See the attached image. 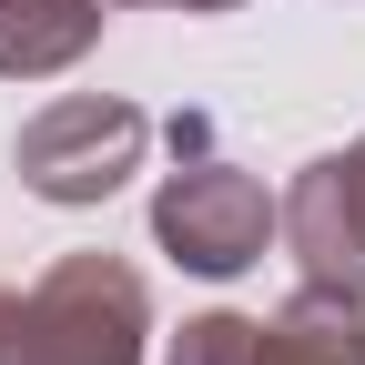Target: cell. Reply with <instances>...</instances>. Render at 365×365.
<instances>
[{"instance_id": "cell-2", "label": "cell", "mask_w": 365, "mask_h": 365, "mask_svg": "<svg viewBox=\"0 0 365 365\" xmlns=\"http://www.w3.org/2000/svg\"><path fill=\"white\" fill-rule=\"evenodd\" d=\"M153 335V284L122 254H61L21 294L11 365H143Z\"/></svg>"}, {"instance_id": "cell-4", "label": "cell", "mask_w": 365, "mask_h": 365, "mask_svg": "<svg viewBox=\"0 0 365 365\" xmlns=\"http://www.w3.org/2000/svg\"><path fill=\"white\" fill-rule=\"evenodd\" d=\"M163 365H365V304L294 284L274 314H193Z\"/></svg>"}, {"instance_id": "cell-7", "label": "cell", "mask_w": 365, "mask_h": 365, "mask_svg": "<svg viewBox=\"0 0 365 365\" xmlns=\"http://www.w3.org/2000/svg\"><path fill=\"white\" fill-rule=\"evenodd\" d=\"M112 11H234V0H112Z\"/></svg>"}, {"instance_id": "cell-5", "label": "cell", "mask_w": 365, "mask_h": 365, "mask_svg": "<svg viewBox=\"0 0 365 365\" xmlns=\"http://www.w3.org/2000/svg\"><path fill=\"white\" fill-rule=\"evenodd\" d=\"M274 234H284V254H294L304 284L365 304V132H355L345 153H314V163L294 173Z\"/></svg>"}, {"instance_id": "cell-6", "label": "cell", "mask_w": 365, "mask_h": 365, "mask_svg": "<svg viewBox=\"0 0 365 365\" xmlns=\"http://www.w3.org/2000/svg\"><path fill=\"white\" fill-rule=\"evenodd\" d=\"M112 0H0V81H51L102 41Z\"/></svg>"}, {"instance_id": "cell-8", "label": "cell", "mask_w": 365, "mask_h": 365, "mask_svg": "<svg viewBox=\"0 0 365 365\" xmlns=\"http://www.w3.org/2000/svg\"><path fill=\"white\" fill-rule=\"evenodd\" d=\"M11 325H21V294H0V365H11Z\"/></svg>"}, {"instance_id": "cell-3", "label": "cell", "mask_w": 365, "mask_h": 365, "mask_svg": "<svg viewBox=\"0 0 365 365\" xmlns=\"http://www.w3.org/2000/svg\"><path fill=\"white\" fill-rule=\"evenodd\" d=\"M143 143H153V122L132 102H112V91H61V102H41L21 122L11 163H21V182L41 203L81 213V203H112L122 182L143 173Z\"/></svg>"}, {"instance_id": "cell-1", "label": "cell", "mask_w": 365, "mask_h": 365, "mask_svg": "<svg viewBox=\"0 0 365 365\" xmlns=\"http://www.w3.org/2000/svg\"><path fill=\"white\" fill-rule=\"evenodd\" d=\"M274 223H284V203H274L244 163L213 153V122L203 112H173V173H163V193H153V244L182 274H213V284H223V274L264 264Z\"/></svg>"}]
</instances>
